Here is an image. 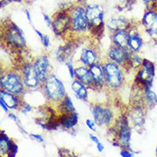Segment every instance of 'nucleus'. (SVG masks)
<instances>
[{"label":"nucleus","instance_id":"nucleus-1","mask_svg":"<svg viewBox=\"0 0 157 157\" xmlns=\"http://www.w3.org/2000/svg\"><path fill=\"white\" fill-rule=\"evenodd\" d=\"M44 93L47 99L54 104H59L66 96V90L63 82L54 74H50L43 83Z\"/></svg>","mask_w":157,"mask_h":157},{"label":"nucleus","instance_id":"nucleus-2","mask_svg":"<svg viewBox=\"0 0 157 157\" xmlns=\"http://www.w3.org/2000/svg\"><path fill=\"white\" fill-rule=\"evenodd\" d=\"M101 64L105 74L106 86L112 90L119 89L122 86L124 81L121 66L110 59Z\"/></svg>","mask_w":157,"mask_h":157},{"label":"nucleus","instance_id":"nucleus-3","mask_svg":"<svg viewBox=\"0 0 157 157\" xmlns=\"http://www.w3.org/2000/svg\"><path fill=\"white\" fill-rule=\"evenodd\" d=\"M1 89L7 92L20 96L25 91L26 87L21 73L7 72L3 74L0 78Z\"/></svg>","mask_w":157,"mask_h":157},{"label":"nucleus","instance_id":"nucleus-4","mask_svg":"<svg viewBox=\"0 0 157 157\" xmlns=\"http://www.w3.org/2000/svg\"><path fill=\"white\" fill-rule=\"evenodd\" d=\"M70 28L75 33H85L89 31V21L84 6L78 4L69 9Z\"/></svg>","mask_w":157,"mask_h":157},{"label":"nucleus","instance_id":"nucleus-5","mask_svg":"<svg viewBox=\"0 0 157 157\" xmlns=\"http://www.w3.org/2000/svg\"><path fill=\"white\" fill-rule=\"evenodd\" d=\"M86 16L89 21V30L98 32L104 28L105 11L100 4H90L85 6Z\"/></svg>","mask_w":157,"mask_h":157},{"label":"nucleus","instance_id":"nucleus-6","mask_svg":"<svg viewBox=\"0 0 157 157\" xmlns=\"http://www.w3.org/2000/svg\"><path fill=\"white\" fill-rule=\"evenodd\" d=\"M4 37L10 47L16 49L26 47V40L23 31L14 22H9L4 29Z\"/></svg>","mask_w":157,"mask_h":157},{"label":"nucleus","instance_id":"nucleus-7","mask_svg":"<svg viewBox=\"0 0 157 157\" xmlns=\"http://www.w3.org/2000/svg\"><path fill=\"white\" fill-rule=\"evenodd\" d=\"M155 74V66L153 62L150 60L144 59L143 64L138 69V72L136 74V81L138 86L141 88L144 87H152L154 78Z\"/></svg>","mask_w":157,"mask_h":157},{"label":"nucleus","instance_id":"nucleus-8","mask_svg":"<svg viewBox=\"0 0 157 157\" xmlns=\"http://www.w3.org/2000/svg\"><path fill=\"white\" fill-rule=\"evenodd\" d=\"M132 127L129 124L127 116H121L119 120V125L117 130V143L119 147L123 149H129L131 146Z\"/></svg>","mask_w":157,"mask_h":157},{"label":"nucleus","instance_id":"nucleus-9","mask_svg":"<svg viewBox=\"0 0 157 157\" xmlns=\"http://www.w3.org/2000/svg\"><path fill=\"white\" fill-rule=\"evenodd\" d=\"M141 25L150 38L157 39V8L148 9L145 11Z\"/></svg>","mask_w":157,"mask_h":157},{"label":"nucleus","instance_id":"nucleus-10","mask_svg":"<svg viewBox=\"0 0 157 157\" xmlns=\"http://www.w3.org/2000/svg\"><path fill=\"white\" fill-rule=\"evenodd\" d=\"M21 74L26 89H36L42 85L37 76V73L35 71L34 64L29 63L23 65Z\"/></svg>","mask_w":157,"mask_h":157},{"label":"nucleus","instance_id":"nucleus-11","mask_svg":"<svg viewBox=\"0 0 157 157\" xmlns=\"http://www.w3.org/2000/svg\"><path fill=\"white\" fill-rule=\"evenodd\" d=\"M94 120L98 125H109L113 120V112L108 106L95 105L92 108Z\"/></svg>","mask_w":157,"mask_h":157},{"label":"nucleus","instance_id":"nucleus-12","mask_svg":"<svg viewBox=\"0 0 157 157\" xmlns=\"http://www.w3.org/2000/svg\"><path fill=\"white\" fill-rule=\"evenodd\" d=\"M145 109H147L144 104L137 103L132 107L127 116L128 121L131 127L141 129L145 120Z\"/></svg>","mask_w":157,"mask_h":157},{"label":"nucleus","instance_id":"nucleus-13","mask_svg":"<svg viewBox=\"0 0 157 157\" xmlns=\"http://www.w3.org/2000/svg\"><path fill=\"white\" fill-rule=\"evenodd\" d=\"M70 28L69 10H63L53 17L52 29L57 35H61Z\"/></svg>","mask_w":157,"mask_h":157},{"label":"nucleus","instance_id":"nucleus-14","mask_svg":"<svg viewBox=\"0 0 157 157\" xmlns=\"http://www.w3.org/2000/svg\"><path fill=\"white\" fill-rule=\"evenodd\" d=\"M132 50H125L118 46H112L108 51V58L109 59L112 60L116 64H118L120 66L123 65H127L128 66V59H129V55Z\"/></svg>","mask_w":157,"mask_h":157},{"label":"nucleus","instance_id":"nucleus-15","mask_svg":"<svg viewBox=\"0 0 157 157\" xmlns=\"http://www.w3.org/2000/svg\"><path fill=\"white\" fill-rule=\"evenodd\" d=\"M35 71L37 73L39 79L41 83H44L48 76L51 74L50 71V63L47 55H41L38 57L34 63Z\"/></svg>","mask_w":157,"mask_h":157},{"label":"nucleus","instance_id":"nucleus-16","mask_svg":"<svg viewBox=\"0 0 157 157\" xmlns=\"http://www.w3.org/2000/svg\"><path fill=\"white\" fill-rule=\"evenodd\" d=\"M89 70L92 76L94 87L98 89H103L106 86V79L102 64L95 63L89 66Z\"/></svg>","mask_w":157,"mask_h":157},{"label":"nucleus","instance_id":"nucleus-17","mask_svg":"<svg viewBox=\"0 0 157 157\" xmlns=\"http://www.w3.org/2000/svg\"><path fill=\"white\" fill-rule=\"evenodd\" d=\"M132 27V24L128 21L125 17H112L106 22V28L109 31H112L113 33L119 30H125L127 31Z\"/></svg>","mask_w":157,"mask_h":157},{"label":"nucleus","instance_id":"nucleus-18","mask_svg":"<svg viewBox=\"0 0 157 157\" xmlns=\"http://www.w3.org/2000/svg\"><path fill=\"white\" fill-rule=\"evenodd\" d=\"M128 33H129V48L135 52H140L144 44L140 32L135 28L132 29L131 27L128 30Z\"/></svg>","mask_w":157,"mask_h":157},{"label":"nucleus","instance_id":"nucleus-19","mask_svg":"<svg viewBox=\"0 0 157 157\" xmlns=\"http://www.w3.org/2000/svg\"><path fill=\"white\" fill-rule=\"evenodd\" d=\"M75 78L82 82L87 87H89V88L94 87L92 76L90 73L89 67L88 66H85L82 64V66H78L77 68H75Z\"/></svg>","mask_w":157,"mask_h":157},{"label":"nucleus","instance_id":"nucleus-20","mask_svg":"<svg viewBox=\"0 0 157 157\" xmlns=\"http://www.w3.org/2000/svg\"><path fill=\"white\" fill-rule=\"evenodd\" d=\"M0 99L4 101V103L9 107V109H10V110L18 109L21 106V101L19 100L18 95L7 92L4 89H1V91H0Z\"/></svg>","mask_w":157,"mask_h":157},{"label":"nucleus","instance_id":"nucleus-21","mask_svg":"<svg viewBox=\"0 0 157 157\" xmlns=\"http://www.w3.org/2000/svg\"><path fill=\"white\" fill-rule=\"evenodd\" d=\"M142 101L146 108H153L157 106V94L152 90V87L143 88Z\"/></svg>","mask_w":157,"mask_h":157},{"label":"nucleus","instance_id":"nucleus-22","mask_svg":"<svg viewBox=\"0 0 157 157\" xmlns=\"http://www.w3.org/2000/svg\"><path fill=\"white\" fill-rule=\"evenodd\" d=\"M80 61L82 64L89 67L90 65L99 63L98 62V54L92 48L85 47L82 49L80 55Z\"/></svg>","mask_w":157,"mask_h":157},{"label":"nucleus","instance_id":"nucleus-23","mask_svg":"<svg viewBox=\"0 0 157 157\" xmlns=\"http://www.w3.org/2000/svg\"><path fill=\"white\" fill-rule=\"evenodd\" d=\"M59 124L64 129H71L78 123V114L76 112L64 113L59 119Z\"/></svg>","mask_w":157,"mask_h":157},{"label":"nucleus","instance_id":"nucleus-24","mask_svg":"<svg viewBox=\"0 0 157 157\" xmlns=\"http://www.w3.org/2000/svg\"><path fill=\"white\" fill-rule=\"evenodd\" d=\"M113 45L118 46L125 50H129V33L125 30H119L113 32ZM131 50V49H130Z\"/></svg>","mask_w":157,"mask_h":157},{"label":"nucleus","instance_id":"nucleus-25","mask_svg":"<svg viewBox=\"0 0 157 157\" xmlns=\"http://www.w3.org/2000/svg\"><path fill=\"white\" fill-rule=\"evenodd\" d=\"M71 89L75 93V95L77 99L82 100V101H86L88 100V89L87 86L83 84L82 82L79 80H74L73 81L72 84H71Z\"/></svg>","mask_w":157,"mask_h":157},{"label":"nucleus","instance_id":"nucleus-26","mask_svg":"<svg viewBox=\"0 0 157 157\" xmlns=\"http://www.w3.org/2000/svg\"><path fill=\"white\" fill-rule=\"evenodd\" d=\"M13 141L10 140V138L4 132H1V136H0V154L1 155H8L10 149L11 147Z\"/></svg>","mask_w":157,"mask_h":157},{"label":"nucleus","instance_id":"nucleus-27","mask_svg":"<svg viewBox=\"0 0 157 157\" xmlns=\"http://www.w3.org/2000/svg\"><path fill=\"white\" fill-rule=\"evenodd\" d=\"M59 105V108L60 112L62 113H71V112H76L75 106L73 104L72 101L70 96L66 95L64 98V100L62 101L58 104Z\"/></svg>","mask_w":157,"mask_h":157},{"label":"nucleus","instance_id":"nucleus-28","mask_svg":"<svg viewBox=\"0 0 157 157\" xmlns=\"http://www.w3.org/2000/svg\"><path fill=\"white\" fill-rule=\"evenodd\" d=\"M32 27H33V29H34L35 34L39 36V38L40 40V41L42 43L43 46L46 47V48H47V47H49V45H50V39H49V37L47 36V34H43L40 31H39L38 29H36L34 27V25H32Z\"/></svg>","mask_w":157,"mask_h":157},{"label":"nucleus","instance_id":"nucleus-29","mask_svg":"<svg viewBox=\"0 0 157 157\" xmlns=\"http://www.w3.org/2000/svg\"><path fill=\"white\" fill-rule=\"evenodd\" d=\"M65 64V66L67 67L69 71V74H70V77L71 78V79H75V69L73 67V64L71 61H67V62H65L64 63Z\"/></svg>","mask_w":157,"mask_h":157},{"label":"nucleus","instance_id":"nucleus-30","mask_svg":"<svg viewBox=\"0 0 157 157\" xmlns=\"http://www.w3.org/2000/svg\"><path fill=\"white\" fill-rule=\"evenodd\" d=\"M147 10L148 9L157 8V0H142Z\"/></svg>","mask_w":157,"mask_h":157},{"label":"nucleus","instance_id":"nucleus-31","mask_svg":"<svg viewBox=\"0 0 157 157\" xmlns=\"http://www.w3.org/2000/svg\"><path fill=\"white\" fill-rule=\"evenodd\" d=\"M17 152H18V146L16 143L12 142V144H11V147H10V152L8 154L9 157H15L17 155Z\"/></svg>","mask_w":157,"mask_h":157},{"label":"nucleus","instance_id":"nucleus-32","mask_svg":"<svg viewBox=\"0 0 157 157\" xmlns=\"http://www.w3.org/2000/svg\"><path fill=\"white\" fill-rule=\"evenodd\" d=\"M96 123L94 122V120H92V119H88L86 120V125L89 127V130L93 131V132H95L96 131Z\"/></svg>","mask_w":157,"mask_h":157},{"label":"nucleus","instance_id":"nucleus-33","mask_svg":"<svg viewBox=\"0 0 157 157\" xmlns=\"http://www.w3.org/2000/svg\"><path fill=\"white\" fill-rule=\"evenodd\" d=\"M21 113H23L24 114H27L28 113H29L32 111V106H30L29 104H27V103H23L21 106Z\"/></svg>","mask_w":157,"mask_h":157},{"label":"nucleus","instance_id":"nucleus-34","mask_svg":"<svg viewBox=\"0 0 157 157\" xmlns=\"http://www.w3.org/2000/svg\"><path fill=\"white\" fill-rule=\"evenodd\" d=\"M120 155L122 157H132L134 156V153L130 152L127 149H123L120 150Z\"/></svg>","mask_w":157,"mask_h":157},{"label":"nucleus","instance_id":"nucleus-35","mask_svg":"<svg viewBox=\"0 0 157 157\" xmlns=\"http://www.w3.org/2000/svg\"><path fill=\"white\" fill-rule=\"evenodd\" d=\"M43 18H44V21L45 22L47 23V26L48 28H52V18L48 15L47 14H45V13H43Z\"/></svg>","mask_w":157,"mask_h":157},{"label":"nucleus","instance_id":"nucleus-36","mask_svg":"<svg viewBox=\"0 0 157 157\" xmlns=\"http://www.w3.org/2000/svg\"><path fill=\"white\" fill-rule=\"evenodd\" d=\"M29 136L32 138H34L36 141H38L39 143H40V144L44 143V137L41 135H40V134H29Z\"/></svg>","mask_w":157,"mask_h":157},{"label":"nucleus","instance_id":"nucleus-37","mask_svg":"<svg viewBox=\"0 0 157 157\" xmlns=\"http://www.w3.org/2000/svg\"><path fill=\"white\" fill-rule=\"evenodd\" d=\"M89 139H90L91 141H93L95 144H100V143H101L97 136H95L94 135H93V134H89Z\"/></svg>","mask_w":157,"mask_h":157},{"label":"nucleus","instance_id":"nucleus-38","mask_svg":"<svg viewBox=\"0 0 157 157\" xmlns=\"http://www.w3.org/2000/svg\"><path fill=\"white\" fill-rule=\"evenodd\" d=\"M0 106H1V108H2V109L4 110V113H8V112H9V107L7 106V105H6V104L4 103V101H3V100H1V99H0Z\"/></svg>","mask_w":157,"mask_h":157},{"label":"nucleus","instance_id":"nucleus-39","mask_svg":"<svg viewBox=\"0 0 157 157\" xmlns=\"http://www.w3.org/2000/svg\"><path fill=\"white\" fill-rule=\"evenodd\" d=\"M8 117L10 118V119H11L12 120H14L15 122H17V121H18V118H17V115L15 114V113H8Z\"/></svg>","mask_w":157,"mask_h":157},{"label":"nucleus","instance_id":"nucleus-40","mask_svg":"<svg viewBox=\"0 0 157 157\" xmlns=\"http://www.w3.org/2000/svg\"><path fill=\"white\" fill-rule=\"evenodd\" d=\"M25 14H26V16H27V19H28V21H29L30 25L32 26L33 25V23H32V19H31V15H30V12L28 10H26Z\"/></svg>","mask_w":157,"mask_h":157},{"label":"nucleus","instance_id":"nucleus-41","mask_svg":"<svg viewBox=\"0 0 157 157\" xmlns=\"http://www.w3.org/2000/svg\"><path fill=\"white\" fill-rule=\"evenodd\" d=\"M96 147H97V150L99 151V152H100V153H101L102 151L104 150V149H105L104 145L102 144L101 143H100V144H96Z\"/></svg>","mask_w":157,"mask_h":157},{"label":"nucleus","instance_id":"nucleus-42","mask_svg":"<svg viewBox=\"0 0 157 157\" xmlns=\"http://www.w3.org/2000/svg\"><path fill=\"white\" fill-rule=\"evenodd\" d=\"M155 155H156V156H157V146H156V149H155Z\"/></svg>","mask_w":157,"mask_h":157}]
</instances>
